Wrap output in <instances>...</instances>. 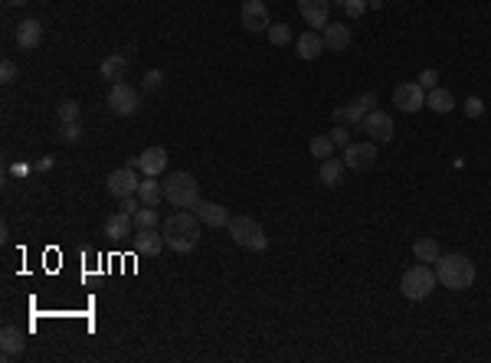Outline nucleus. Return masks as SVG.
I'll return each mask as SVG.
<instances>
[{
	"mask_svg": "<svg viewBox=\"0 0 491 363\" xmlns=\"http://www.w3.org/2000/svg\"><path fill=\"white\" fill-rule=\"evenodd\" d=\"M161 236H164V246L167 249H174L177 256H187V252H193L200 242V216L197 213H187V210H177L170 220H164Z\"/></svg>",
	"mask_w": 491,
	"mask_h": 363,
	"instance_id": "nucleus-1",
	"label": "nucleus"
},
{
	"mask_svg": "<svg viewBox=\"0 0 491 363\" xmlns=\"http://www.w3.org/2000/svg\"><path fill=\"white\" fill-rule=\"evenodd\" d=\"M435 278L439 285L452 288V291H465V288L475 282V262L462 252H449V256H439L435 262Z\"/></svg>",
	"mask_w": 491,
	"mask_h": 363,
	"instance_id": "nucleus-2",
	"label": "nucleus"
},
{
	"mask_svg": "<svg viewBox=\"0 0 491 363\" xmlns=\"http://www.w3.org/2000/svg\"><path fill=\"white\" fill-rule=\"evenodd\" d=\"M164 200L174 210H193L200 203V183L190 171H174L170 177H164Z\"/></svg>",
	"mask_w": 491,
	"mask_h": 363,
	"instance_id": "nucleus-3",
	"label": "nucleus"
},
{
	"mask_svg": "<svg viewBox=\"0 0 491 363\" xmlns=\"http://www.w3.org/2000/svg\"><path fill=\"white\" fill-rule=\"evenodd\" d=\"M227 230H229V236H233V242L249 249V252H262V249L269 246V236H265V230L253 220V216H233Z\"/></svg>",
	"mask_w": 491,
	"mask_h": 363,
	"instance_id": "nucleus-4",
	"label": "nucleus"
},
{
	"mask_svg": "<svg viewBox=\"0 0 491 363\" xmlns=\"http://www.w3.org/2000/svg\"><path fill=\"white\" fill-rule=\"evenodd\" d=\"M435 268L429 265H413L403 272V282H400V291L409 298V301H423V298L433 295V288H435Z\"/></svg>",
	"mask_w": 491,
	"mask_h": 363,
	"instance_id": "nucleus-5",
	"label": "nucleus"
},
{
	"mask_svg": "<svg viewBox=\"0 0 491 363\" xmlns=\"http://www.w3.org/2000/svg\"><path fill=\"white\" fill-rule=\"evenodd\" d=\"M108 105H112L115 115H134L138 112V88L128 86V82H112V92H108Z\"/></svg>",
	"mask_w": 491,
	"mask_h": 363,
	"instance_id": "nucleus-6",
	"label": "nucleus"
},
{
	"mask_svg": "<svg viewBox=\"0 0 491 363\" xmlns=\"http://www.w3.org/2000/svg\"><path fill=\"white\" fill-rule=\"evenodd\" d=\"M377 102V92H364L360 98H354V102H347V105L334 108V121L338 124H360L364 118H367L370 105Z\"/></svg>",
	"mask_w": 491,
	"mask_h": 363,
	"instance_id": "nucleus-7",
	"label": "nucleus"
},
{
	"mask_svg": "<svg viewBox=\"0 0 491 363\" xmlns=\"http://www.w3.org/2000/svg\"><path fill=\"white\" fill-rule=\"evenodd\" d=\"M105 187H108V193L112 197H118V200H125V197H134L138 193V187H141V180H138V173H134V167H118V171L108 173V180H105Z\"/></svg>",
	"mask_w": 491,
	"mask_h": 363,
	"instance_id": "nucleus-8",
	"label": "nucleus"
},
{
	"mask_svg": "<svg viewBox=\"0 0 491 363\" xmlns=\"http://www.w3.org/2000/svg\"><path fill=\"white\" fill-rule=\"evenodd\" d=\"M239 20H243V27L249 29V33H265V29L272 27L269 7H265L262 0H243V13H239Z\"/></svg>",
	"mask_w": 491,
	"mask_h": 363,
	"instance_id": "nucleus-9",
	"label": "nucleus"
},
{
	"mask_svg": "<svg viewBox=\"0 0 491 363\" xmlns=\"http://www.w3.org/2000/svg\"><path fill=\"white\" fill-rule=\"evenodd\" d=\"M393 105H397L400 112H419V108L426 105V88L419 86V82H400V86L393 88Z\"/></svg>",
	"mask_w": 491,
	"mask_h": 363,
	"instance_id": "nucleus-10",
	"label": "nucleus"
},
{
	"mask_svg": "<svg viewBox=\"0 0 491 363\" xmlns=\"http://www.w3.org/2000/svg\"><path fill=\"white\" fill-rule=\"evenodd\" d=\"M128 167L144 171V177H158V173H164V167H167V151H164V147H148V151H141L138 157H132Z\"/></svg>",
	"mask_w": 491,
	"mask_h": 363,
	"instance_id": "nucleus-11",
	"label": "nucleus"
},
{
	"mask_svg": "<svg viewBox=\"0 0 491 363\" xmlns=\"http://www.w3.org/2000/svg\"><path fill=\"white\" fill-rule=\"evenodd\" d=\"M360 128L374 138V141H383L387 144L390 138H393V118L387 115V112H367V118L360 121Z\"/></svg>",
	"mask_w": 491,
	"mask_h": 363,
	"instance_id": "nucleus-12",
	"label": "nucleus"
},
{
	"mask_svg": "<svg viewBox=\"0 0 491 363\" xmlns=\"http://www.w3.org/2000/svg\"><path fill=\"white\" fill-rule=\"evenodd\" d=\"M193 213L200 216V223H203V226H213V230H223V226H229V220H233L227 206L210 203V200H200L197 206H193Z\"/></svg>",
	"mask_w": 491,
	"mask_h": 363,
	"instance_id": "nucleus-13",
	"label": "nucleus"
},
{
	"mask_svg": "<svg viewBox=\"0 0 491 363\" xmlns=\"http://www.w3.org/2000/svg\"><path fill=\"white\" fill-rule=\"evenodd\" d=\"M374 157H377V147L374 144H347L344 147V164H347L350 171H367L370 164H374Z\"/></svg>",
	"mask_w": 491,
	"mask_h": 363,
	"instance_id": "nucleus-14",
	"label": "nucleus"
},
{
	"mask_svg": "<svg viewBox=\"0 0 491 363\" xmlns=\"http://www.w3.org/2000/svg\"><path fill=\"white\" fill-rule=\"evenodd\" d=\"M328 10L331 0H298V13L305 17L308 27H328Z\"/></svg>",
	"mask_w": 491,
	"mask_h": 363,
	"instance_id": "nucleus-15",
	"label": "nucleus"
},
{
	"mask_svg": "<svg viewBox=\"0 0 491 363\" xmlns=\"http://www.w3.org/2000/svg\"><path fill=\"white\" fill-rule=\"evenodd\" d=\"M128 56L125 53H115V56L102 59V66H98V76L105 79V82H125V76H128Z\"/></svg>",
	"mask_w": 491,
	"mask_h": 363,
	"instance_id": "nucleus-16",
	"label": "nucleus"
},
{
	"mask_svg": "<svg viewBox=\"0 0 491 363\" xmlns=\"http://www.w3.org/2000/svg\"><path fill=\"white\" fill-rule=\"evenodd\" d=\"M132 230H134V216L125 210L112 213V216L105 220V236H108V239H125V236H132Z\"/></svg>",
	"mask_w": 491,
	"mask_h": 363,
	"instance_id": "nucleus-17",
	"label": "nucleus"
},
{
	"mask_svg": "<svg viewBox=\"0 0 491 363\" xmlns=\"http://www.w3.org/2000/svg\"><path fill=\"white\" fill-rule=\"evenodd\" d=\"M39 39H43V23H39V20L30 17L17 27V46L20 49H37Z\"/></svg>",
	"mask_w": 491,
	"mask_h": 363,
	"instance_id": "nucleus-18",
	"label": "nucleus"
},
{
	"mask_svg": "<svg viewBox=\"0 0 491 363\" xmlns=\"http://www.w3.org/2000/svg\"><path fill=\"white\" fill-rule=\"evenodd\" d=\"M164 249V236L161 232H154V230H138V236H134V252L138 256H148L154 258L158 252Z\"/></svg>",
	"mask_w": 491,
	"mask_h": 363,
	"instance_id": "nucleus-19",
	"label": "nucleus"
},
{
	"mask_svg": "<svg viewBox=\"0 0 491 363\" xmlns=\"http://www.w3.org/2000/svg\"><path fill=\"white\" fill-rule=\"evenodd\" d=\"M321 39H324V49H331V53H344V49L350 46V29L344 27V23H328Z\"/></svg>",
	"mask_w": 491,
	"mask_h": 363,
	"instance_id": "nucleus-20",
	"label": "nucleus"
},
{
	"mask_svg": "<svg viewBox=\"0 0 491 363\" xmlns=\"http://www.w3.org/2000/svg\"><path fill=\"white\" fill-rule=\"evenodd\" d=\"M23 347H27V341H23V334H20L17 327H4L0 331V350H4V360H10V357H20L23 354Z\"/></svg>",
	"mask_w": 491,
	"mask_h": 363,
	"instance_id": "nucleus-21",
	"label": "nucleus"
},
{
	"mask_svg": "<svg viewBox=\"0 0 491 363\" xmlns=\"http://www.w3.org/2000/svg\"><path fill=\"white\" fill-rule=\"evenodd\" d=\"M138 200H141V206H158L164 200V183L158 177H144L138 187Z\"/></svg>",
	"mask_w": 491,
	"mask_h": 363,
	"instance_id": "nucleus-22",
	"label": "nucleus"
},
{
	"mask_svg": "<svg viewBox=\"0 0 491 363\" xmlns=\"http://www.w3.org/2000/svg\"><path fill=\"white\" fill-rule=\"evenodd\" d=\"M344 171H347V164L338 161V157H328V161H321V171H318V177H321L324 187H340V180H344Z\"/></svg>",
	"mask_w": 491,
	"mask_h": 363,
	"instance_id": "nucleus-23",
	"label": "nucleus"
},
{
	"mask_svg": "<svg viewBox=\"0 0 491 363\" xmlns=\"http://www.w3.org/2000/svg\"><path fill=\"white\" fill-rule=\"evenodd\" d=\"M426 105L433 108L435 115H449L455 108V95L449 88H429V95H426Z\"/></svg>",
	"mask_w": 491,
	"mask_h": 363,
	"instance_id": "nucleus-24",
	"label": "nucleus"
},
{
	"mask_svg": "<svg viewBox=\"0 0 491 363\" xmlns=\"http://www.w3.org/2000/svg\"><path fill=\"white\" fill-rule=\"evenodd\" d=\"M321 49H324V39L318 37V33H305V37L298 39V56L308 59V62L321 56Z\"/></svg>",
	"mask_w": 491,
	"mask_h": 363,
	"instance_id": "nucleus-25",
	"label": "nucleus"
},
{
	"mask_svg": "<svg viewBox=\"0 0 491 363\" xmlns=\"http://www.w3.org/2000/svg\"><path fill=\"white\" fill-rule=\"evenodd\" d=\"M413 256L419 258V262H433L435 265V262H439V242L435 239H419L413 246Z\"/></svg>",
	"mask_w": 491,
	"mask_h": 363,
	"instance_id": "nucleus-26",
	"label": "nucleus"
},
{
	"mask_svg": "<svg viewBox=\"0 0 491 363\" xmlns=\"http://www.w3.org/2000/svg\"><path fill=\"white\" fill-rule=\"evenodd\" d=\"M312 157H321V161H328V157H334V147L338 144L331 141V134H318V138H312Z\"/></svg>",
	"mask_w": 491,
	"mask_h": 363,
	"instance_id": "nucleus-27",
	"label": "nucleus"
},
{
	"mask_svg": "<svg viewBox=\"0 0 491 363\" xmlns=\"http://www.w3.org/2000/svg\"><path fill=\"white\" fill-rule=\"evenodd\" d=\"M134 230H158V213L154 206H141L134 213Z\"/></svg>",
	"mask_w": 491,
	"mask_h": 363,
	"instance_id": "nucleus-28",
	"label": "nucleus"
},
{
	"mask_svg": "<svg viewBox=\"0 0 491 363\" xmlns=\"http://www.w3.org/2000/svg\"><path fill=\"white\" fill-rule=\"evenodd\" d=\"M269 33V39H272L275 46H285V43H292V29H288V23H272V27L265 29Z\"/></svg>",
	"mask_w": 491,
	"mask_h": 363,
	"instance_id": "nucleus-29",
	"label": "nucleus"
},
{
	"mask_svg": "<svg viewBox=\"0 0 491 363\" xmlns=\"http://www.w3.org/2000/svg\"><path fill=\"white\" fill-rule=\"evenodd\" d=\"M69 121H79V102H72V98L59 102V124H69Z\"/></svg>",
	"mask_w": 491,
	"mask_h": 363,
	"instance_id": "nucleus-30",
	"label": "nucleus"
},
{
	"mask_svg": "<svg viewBox=\"0 0 491 363\" xmlns=\"http://www.w3.org/2000/svg\"><path fill=\"white\" fill-rule=\"evenodd\" d=\"M465 115L468 118H482L485 115V102L478 95H472V98H465Z\"/></svg>",
	"mask_w": 491,
	"mask_h": 363,
	"instance_id": "nucleus-31",
	"label": "nucleus"
},
{
	"mask_svg": "<svg viewBox=\"0 0 491 363\" xmlns=\"http://www.w3.org/2000/svg\"><path fill=\"white\" fill-rule=\"evenodd\" d=\"M364 10H367V0H344V13H347L350 20H357Z\"/></svg>",
	"mask_w": 491,
	"mask_h": 363,
	"instance_id": "nucleus-32",
	"label": "nucleus"
},
{
	"mask_svg": "<svg viewBox=\"0 0 491 363\" xmlns=\"http://www.w3.org/2000/svg\"><path fill=\"white\" fill-rule=\"evenodd\" d=\"M13 79H17V66H13L10 59H4V62H0V82H4V86H10Z\"/></svg>",
	"mask_w": 491,
	"mask_h": 363,
	"instance_id": "nucleus-33",
	"label": "nucleus"
},
{
	"mask_svg": "<svg viewBox=\"0 0 491 363\" xmlns=\"http://www.w3.org/2000/svg\"><path fill=\"white\" fill-rule=\"evenodd\" d=\"M331 141L338 144V147H347V144H350V131H347V124H340V128H334V131H331Z\"/></svg>",
	"mask_w": 491,
	"mask_h": 363,
	"instance_id": "nucleus-34",
	"label": "nucleus"
},
{
	"mask_svg": "<svg viewBox=\"0 0 491 363\" xmlns=\"http://www.w3.org/2000/svg\"><path fill=\"white\" fill-rule=\"evenodd\" d=\"M161 82H164V72L161 69H151L148 76H144V88L151 92V88H161Z\"/></svg>",
	"mask_w": 491,
	"mask_h": 363,
	"instance_id": "nucleus-35",
	"label": "nucleus"
},
{
	"mask_svg": "<svg viewBox=\"0 0 491 363\" xmlns=\"http://www.w3.org/2000/svg\"><path fill=\"white\" fill-rule=\"evenodd\" d=\"M59 138H63V141H79V121H69V124H63V128H59Z\"/></svg>",
	"mask_w": 491,
	"mask_h": 363,
	"instance_id": "nucleus-36",
	"label": "nucleus"
},
{
	"mask_svg": "<svg viewBox=\"0 0 491 363\" xmlns=\"http://www.w3.org/2000/svg\"><path fill=\"white\" fill-rule=\"evenodd\" d=\"M435 82H439V72H435V69H423L419 86H423V88H435Z\"/></svg>",
	"mask_w": 491,
	"mask_h": 363,
	"instance_id": "nucleus-37",
	"label": "nucleus"
},
{
	"mask_svg": "<svg viewBox=\"0 0 491 363\" xmlns=\"http://www.w3.org/2000/svg\"><path fill=\"white\" fill-rule=\"evenodd\" d=\"M122 210H125V213H132V216L141 210V200H138V193H134V197H125V200H122Z\"/></svg>",
	"mask_w": 491,
	"mask_h": 363,
	"instance_id": "nucleus-38",
	"label": "nucleus"
},
{
	"mask_svg": "<svg viewBox=\"0 0 491 363\" xmlns=\"http://www.w3.org/2000/svg\"><path fill=\"white\" fill-rule=\"evenodd\" d=\"M7 4H10V7H27L30 0H7Z\"/></svg>",
	"mask_w": 491,
	"mask_h": 363,
	"instance_id": "nucleus-39",
	"label": "nucleus"
},
{
	"mask_svg": "<svg viewBox=\"0 0 491 363\" xmlns=\"http://www.w3.org/2000/svg\"><path fill=\"white\" fill-rule=\"evenodd\" d=\"M367 7H374V10H380V7H383V0H367Z\"/></svg>",
	"mask_w": 491,
	"mask_h": 363,
	"instance_id": "nucleus-40",
	"label": "nucleus"
},
{
	"mask_svg": "<svg viewBox=\"0 0 491 363\" xmlns=\"http://www.w3.org/2000/svg\"><path fill=\"white\" fill-rule=\"evenodd\" d=\"M334 4H340V7H344V0H334Z\"/></svg>",
	"mask_w": 491,
	"mask_h": 363,
	"instance_id": "nucleus-41",
	"label": "nucleus"
}]
</instances>
